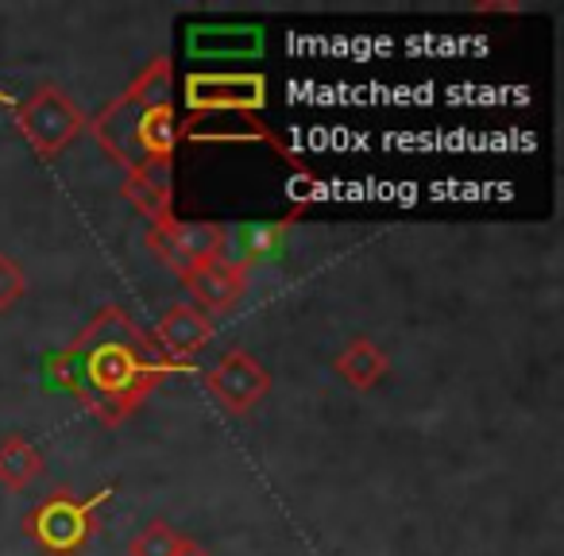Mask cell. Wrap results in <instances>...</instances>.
<instances>
[{
	"mask_svg": "<svg viewBox=\"0 0 564 556\" xmlns=\"http://www.w3.org/2000/svg\"><path fill=\"white\" fill-rule=\"evenodd\" d=\"M117 487H101L94 494H74L66 487L51 491L43 502H35L24 514V537L40 548L43 556H82L97 537V514L112 499Z\"/></svg>",
	"mask_w": 564,
	"mask_h": 556,
	"instance_id": "obj_3",
	"label": "cell"
},
{
	"mask_svg": "<svg viewBox=\"0 0 564 556\" xmlns=\"http://www.w3.org/2000/svg\"><path fill=\"white\" fill-rule=\"evenodd\" d=\"M182 533L171 522H148L132 541H128V556H174Z\"/></svg>",
	"mask_w": 564,
	"mask_h": 556,
	"instance_id": "obj_13",
	"label": "cell"
},
{
	"mask_svg": "<svg viewBox=\"0 0 564 556\" xmlns=\"http://www.w3.org/2000/svg\"><path fill=\"white\" fill-rule=\"evenodd\" d=\"M267 109L263 74H189L186 78V112L189 124L209 112H240L259 117Z\"/></svg>",
	"mask_w": 564,
	"mask_h": 556,
	"instance_id": "obj_6",
	"label": "cell"
},
{
	"mask_svg": "<svg viewBox=\"0 0 564 556\" xmlns=\"http://www.w3.org/2000/svg\"><path fill=\"white\" fill-rule=\"evenodd\" d=\"M248 283L251 271L243 263H232V259H209V263L182 274V286L202 314H228L248 294Z\"/></svg>",
	"mask_w": 564,
	"mask_h": 556,
	"instance_id": "obj_8",
	"label": "cell"
},
{
	"mask_svg": "<svg viewBox=\"0 0 564 556\" xmlns=\"http://www.w3.org/2000/svg\"><path fill=\"white\" fill-rule=\"evenodd\" d=\"M174 556H213V553H209L205 545H197L194 537H182V541H178V548H174Z\"/></svg>",
	"mask_w": 564,
	"mask_h": 556,
	"instance_id": "obj_16",
	"label": "cell"
},
{
	"mask_svg": "<svg viewBox=\"0 0 564 556\" xmlns=\"http://www.w3.org/2000/svg\"><path fill=\"white\" fill-rule=\"evenodd\" d=\"M43 476V453L28 437L12 433L0 440V487L4 491H28Z\"/></svg>",
	"mask_w": 564,
	"mask_h": 556,
	"instance_id": "obj_12",
	"label": "cell"
},
{
	"mask_svg": "<svg viewBox=\"0 0 564 556\" xmlns=\"http://www.w3.org/2000/svg\"><path fill=\"white\" fill-rule=\"evenodd\" d=\"M28 294V274L12 255L0 251V314H9L12 306H20V298Z\"/></svg>",
	"mask_w": 564,
	"mask_h": 556,
	"instance_id": "obj_14",
	"label": "cell"
},
{
	"mask_svg": "<svg viewBox=\"0 0 564 556\" xmlns=\"http://www.w3.org/2000/svg\"><path fill=\"white\" fill-rule=\"evenodd\" d=\"M86 124L89 117L78 109V101L55 81H40L28 94V101L17 105V132L40 159H58L86 132Z\"/></svg>",
	"mask_w": 564,
	"mask_h": 556,
	"instance_id": "obj_4",
	"label": "cell"
},
{
	"mask_svg": "<svg viewBox=\"0 0 564 556\" xmlns=\"http://www.w3.org/2000/svg\"><path fill=\"white\" fill-rule=\"evenodd\" d=\"M471 17H522L518 0H479L471 4Z\"/></svg>",
	"mask_w": 564,
	"mask_h": 556,
	"instance_id": "obj_15",
	"label": "cell"
},
{
	"mask_svg": "<svg viewBox=\"0 0 564 556\" xmlns=\"http://www.w3.org/2000/svg\"><path fill=\"white\" fill-rule=\"evenodd\" d=\"M205 391L225 414H248L271 394V371L248 348H232L205 371Z\"/></svg>",
	"mask_w": 564,
	"mask_h": 556,
	"instance_id": "obj_7",
	"label": "cell"
},
{
	"mask_svg": "<svg viewBox=\"0 0 564 556\" xmlns=\"http://www.w3.org/2000/svg\"><path fill=\"white\" fill-rule=\"evenodd\" d=\"M51 371L94 422L117 429L166 379L178 375L182 363L166 360L151 332H143L120 306H101L51 360Z\"/></svg>",
	"mask_w": 564,
	"mask_h": 556,
	"instance_id": "obj_1",
	"label": "cell"
},
{
	"mask_svg": "<svg viewBox=\"0 0 564 556\" xmlns=\"http://www.w3.org/2000/svg\"><path fill=\"white\" fill-rule=\"evenodd\" d=\"M124 201H132V209L140 217H148L151 225H163L174 217V163H155L143 171L124 174L120 186Z\"/></svg>",
	"mask_w": 564,
	"mask_h": 556,
	"instance_id": "obj_10",
	"label": "cell"
},
{
	"mask_svg": "<svg viewBox=\"0 0 564 556\" xmlns=\"http://www.w3.org/2000/svg\"><path fill=\"white\" fill-rule=\"evenodd\" d=\"M174 63L166 55L151 58L140 74L117 94L94 120L86 132L97 140V148L124 166V174L143 171L155 163H174V148L182 132L174 117Z\"/></svg>",
	"mask_w": 564,
	"mask_h": 556,
	"instance_id": "obj_2",
	"label": "cell"
},
{
	"mask_svg": "<svg viewBox=\"0 0 564 556\" xmlns=\"http://www.w3.org/2000/svg\"><path fill=\"white\" fill-rule=\"evenodd\" d=\"M213 332H217L213 317L202 314L197 306H171L163 314V321L155 325L151 340H155V348L166 356V360L186 368V363L194 360L205 345H209Z\"/></svg>",
	"mask_w": 564,
	"mask_h": 556,
	"instance_id": "obj_9",
	"label": "cell"
},
{
	"mask_svg": "<svg viewBox=\"0 0 564 556\" xmlns=\"http://www.w3.org/2000/svg\"><path fill=\"white\" fill-rule=\"evenodd\" d=\"M225 240L228 228L217 225V220H163V225H151L143 243L151 248V255L163 266H171L174 274H186L194 266L209 263V259L225 255Z\"/></svg>",
	"mask_w": 564,
	"mask_h": 556,
	"instance_id": "obj_5",
	"label": "cell"
},
{
	"mask_svg": "<svg viewBox=\"0 0 564 556\" xmlns=\"http://www.w3.org/2000/svg\"><path fill=\"white\" fill-rule=\"evenodd\" d=\"M333 368H337V375L345 379L352 391H376L387 379V371H391V356L379 345H371L368 337H356L340 348Z\"/></svg>",
	"mask_w": 564,
	"mask_h": 556,
	"instance_id": "obj_11",
	"label": "cell"
}]
</instances>
